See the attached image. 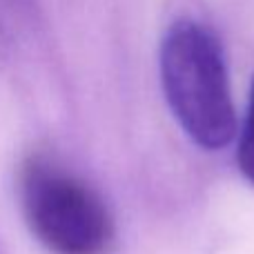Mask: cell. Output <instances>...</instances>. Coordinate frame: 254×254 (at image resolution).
I'll return each mask as SVG.
<instances>
[{
    "mask_svg": "<svg viewBox=\"0 0 254 254\" xmlns=\"http://www.w3.org/2000/svg\"><path fill=\"white\" fill-rule=\"evenodd\" d=\"M161 85L174 119L198 147L221 149L232 143L237 110L214 29L192 18L167 27L161 43Z\"/></svg>",
    "mask_w": 254,
    "mask_h": 254,
    "instance_id": "6da1fadb",
    "label": "cell"
},
{
    "mask_svg": "<svg viewBox=\"0 0 254 254\" xmlns=\"http://www.w3.org/2000/svg\"><path fill=\"white\" fill-rule=\"evenodd\" d=\"M20 201L31 232L54 254H107L114 246V216L101 194L52 163H27Z\"/></svg>",
    "mask_w": 254,
    "mask_h": 254,
    "instance_id": "7a4b0ae2",
    "label": "cell"
},
{
    "mask_svg": "<svg viewBox=\"0 0 254 254\" xmlns=\"http://www.w3.org/2000/svg\"><path fill=\"white\" fill-rule=\"evenodd\" d=\"M237 165L241 170V174L254 185V78L250 89V103H248V114L246 121H243L241 134H239Z\"/></svg>",
    "mask_w": 254,
    "mask_h": 254,
    "instance_id": "3957f363",
    "label": "cell"
}]
</instances>
